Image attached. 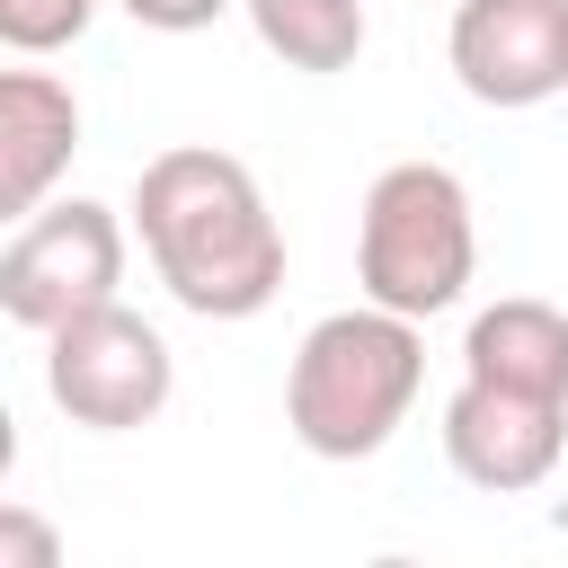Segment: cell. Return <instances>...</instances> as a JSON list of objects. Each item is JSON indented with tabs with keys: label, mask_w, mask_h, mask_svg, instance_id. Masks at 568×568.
<instances>
[{
	"label": "cell",
	"mask_w": 568,
	"mask_h": 568,
	"mask_svg": "<svg viewBox=\"0 0 568 568\" xmlns=\"http://www.w3.org/2000/svg\"><path fill=\"white\" fill-rule=\"evenodd\" d=\"M133 231L151 275L195 320H257L284 293V222L266 213L248 160L178 142L133 178Z\"/></svg>",
	"instance_id": "6da1fadb"
},
{
	"label": "cell",
	"mask_w": 568,
	"mask_h": 568,
	"mask_svg": "<svg viewBox=\"0 0 568 568\" xmlns=\"http://www.w3.org/2000/svg\"><path fill=\"white\" fill-rule=\"evenodd\" d=\"M417 382H426L417 320L355 302V311H328V320L302 328V346L284 364V426L320 462H373L408 426Z\"/></svg>",
	"instance_id": "7a4b0ae2"
},
{
	"label": "cell",
	"mask_w": 568,
	"mask_h": 568,
	"mask_svg": "<svg viewBox=\"0 0 568 568\" xmlns=\"http://www.w3.org/2000/svg\"><path fill=\"white\" fill-rule=\"evenodd\" d=\"M479 275V222H470V186L444 160H390L364 186V222H355V284L382 311L435 320L470 293Z\"/></svg>",
	"instance_id": "3957f363"
},
{
	"label": "cell",
	"mask_w": 568,
	"mask_h": 568,
	"mask_svg": "<svg viewBox=\"0 0 568 568\" xmlns=\"http://www.w3.org/2000/svg\"><path fill=\"white\" fill-rule=\"evenodd\" d=\"M169 390H178V355L142 311L98 302V311L44 328V399L71 426H98V435L151 426L169 408Z\"/></svg>",
	"instance_id": "277c9868"
},
{
	"label": "cell",
	"mask_w": 568,
	"mask_h": 568,
	"mask_svg": "<svg viewBox=\"0 0 568 568\" xmlns=\"http://www.w3.org/2000/svg\"><path fill=\"white\" fill-rule=\"evenodd\" d=\"M115 284H124V213L98 204V195L36 204L0 248V311L36 337L115 302Z\"/></svg>",
	"instance_id": "5b68a950"
},
{
	"label": "cell",
	"mask_w": 568,
	"mask_h": 568,
	"mask_svg": "<svg viewBox=\"0 0 568 568\" xmlns=\"http://www.w3.org/2000/svg\"><path fill=\"white\" fill-rule=\"evenodd\" d=\"M444 53L479 106H541L568 89V0H462Z\"/></svg>",
	"instance_id": "8992f818"
},
{
	"label": "cell",
	"mask_w": 568,
	"mask_h": 568,
	"mask_svg": "<svg viewBox=\"0 0 568 568\" xmlns=\"http://www.w3.org/2000/svg\"><path fill=\"white\" fill-rule=\"evenodd\" d=\"M568 453V408L559 399H524V390H497V382H453L444 399V462L488 488V497H524L559 470Z\"/></svg>",
	"instance_id": "52a82bcc"
},
{
	"label": "cell",
	"mask_w": 568,
	"mask_h": 568,
	"mask_svg": "<svg viewBox=\"0 0 568 568\" xmlns=\"http://www.w3.org/2000/svg\"><path fill=\"white\" fill-rule=\"evenodd\" d=\"M80 151V98L53 71H0V213L27 222Z\"/></svg>",
	"instance_id": "ba28073f"
},
{
	"label": "cell",
	"mask_w": 568,
	"mask_h": 568,
	"mask_svg": "<svg viewBox=\"0 0 568 568\" xmlns=\"http://www.w3.org/2000/svg\"><path fill=\"white\" fill-rule=\"evenodd\" d=\"M462 373L568 408V311H559V302H532V293H506V302L470 311V328H462Z\"/></svg>",
	"instance_id": "9c48e42d"
},
{
	"label": "cell",
	"mask_w": 568,
	"mask_h": 568,
	"mask_svg": "<svg viewBox=\"0 0 568 568\" xmlns=\"http://www.w3.org/2000/svg\"><path fill=\"white\" fill-rule=\"evenodd\" d=\"M257 44L284 62V71H355L364 53V0H240Z\"/></svg>",
	"instance_id": "30bf717a"
},
{
	"label": "cell",
	"mask_w": 568,
	"mask_h": 568,
	"mask_svg": "<svg viewBox=\"0 0 568 568\" xmlns=\"http://www.w3.org/2000/svg\"><path fill=\"white\" fill-rule=\"evenodd\" d=\"M89 18H98V0H0L9 53H62L89 36Z\"/></svg>",
	"instance_id": "8fae6325"
},
{
	"label": "cell",
	"mask_w": 568,
	"mask_h": 568,
	"mask_svg": "<svg viewBox=\"0 0 568 568\" xmlns=\"http://www.w3.org/2000/svg\"><path fill=\"white\" fill-rule=\"evenodd\" d=\"M53 559H62L53 524H36L27 506H0V568H53Z\"/></svg>",
	"instance_id": "7c38bea8"
},
{
	"label": "cell",
	"mask_w": 568,
	"mask_h": 568,
	"mask_svg": "<svg viewBox=\"0 0 568 568\" xmlns=\"http://www.w3.org/2000/svg\"><path fill=\"white\" fill-rule=\"evenodd\" d=\"M124 18H142L151 36H195V27H213L231 0H115Z\"/></svg>",
	"instance_id": "4fadbf2b"
}]
</instances>
